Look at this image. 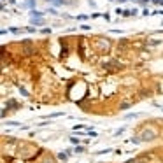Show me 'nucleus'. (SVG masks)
<instances>
[{"instance_id": "nucleus-1", "label": "nucleus", "mask_w": 163, "mask_h": 163, "mask_svg": "<svg viewBox=\"0 0 163 163\" xmlns=\"http://www.w3.org/2000/svg\"><path fill=\"white\" fill-rule=\"evenodd\" d=\"M48 2H51V4H54V5H60V4H63V0H48Z\"/></svg>"}, {"instance_id": "nucleus-2", "label": "nucleus", "mask_w": 163, "mask_h": 163, "mask_svg": "<svg viewBox=\"0 0 163 163\" xmlns=\"http://www.w3.org/2000/svg\"><path fill=\"white\" fill-rule=\"evenodd\" d=\"M33 23H35V25H44V21H42V19H33Z\"/></svg>"}, {"instance_id": "nucleus-3", "label": "nucleus", "mask_w": 163, "mask_h": 163, "mask_svg": "<svg viewBox=\"0 0 163 163\" xmlns=\"http://www.w3.org/2000/svg\"><path fill=\"white\" fill-rule=\"evenodd\" d=\"M28 4H30V9H33V4H35V0H28Z\"/></svg>"}, {"instance_id": "nucleus-4", "label": "nucleus", "mask_w": 163, "mask_h": 163, "mask_svg": "<svg viewBox=\"0 0 163 163\" xmlns=\"http://www.w3.org/2000/svg\"><path fill=\"white\" fill-rule=\"evenodd\" d=\"M119 2H125V0H119Z\"/></svg>"}]
</instances>
